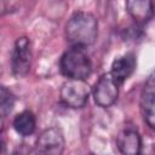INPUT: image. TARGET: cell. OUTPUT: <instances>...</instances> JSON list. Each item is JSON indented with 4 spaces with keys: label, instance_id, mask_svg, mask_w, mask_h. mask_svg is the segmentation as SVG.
<instances>
[{
    "label": "cell",
    "instance_id": "1",
    "mask_svg": "<svg viewBox=\"0 0 155 155\" xmlns=\"http://www.w3.org/2000/svg\"><path fill=\"white\" fill-rule=\"evenodd\" d=\"M98 35V21L90 12L74 13L65 25V38L71 47L85 48L92 45Z\"/></svg>",
    "mask_w": 155,
    "mask_h": 155
},
{
    "label": "cell",
    "instance_id": "2",
    "mask_svg": "<svg viewBox=\"0 0 155 155\" xmlns=\"http://www.w3.org/2000/svg\"><path fill=\"white\" fill-rule=\"evenodd\" d=\"M61 71L68 79L86 80L92 73V64L88 56L81 47H71L65 51L59 62Z\"/></svg>",
    "mask_w": 155,
    "mask_h": 155
},
{
    "label": "cell",
    "instance_id": "3",
    "mask_svg": "<svg viewBox=\"0 0 155 155\" xmlns=\"http://www.w3.org/2000/svg\"><path fill=\"white\" fill-rule=\"evenodd\" d=\"M91 88L85 80L68 79L61 88L62 102L70 108H82L90 97Z\"/></svg>",
    "mask_w": 155,
    "mask_h": 155
},
{
    "label": "cell",
    "instance_id": "4",
    "mask_svg": "<svg viewBox=\"0 0 155 155\" xmlns=\"http://www.w3.org/2000/svg\"><path fill=\"white\" fill-rule=\"evenodd\" d=\"M92 96L96 102L102 108L111 107L119 96V82L111 75V73L103 74L92 88Z\"/></svg>",
    "mask_w": 155,
    "mask_h": 155
},
{
    "label": "cell",
    "instance_id": "5",
    "mask_svg": "<svg viewBox=\"0 0 155 155\" xmlns=\"http://www.w3.org/2000/svg\"><path fill=\"white\" fill-rule=\"evenodd\" d=\"M31 65V48L28 38H18L11 57V70L16 78L25 76Z\"/></svg>",
    "mask_w": 155,
    "mask_h": 155
},
{
    "label": "cell",
    "instance_id": "6",
    "mask_svg": "<svg viewBox=\"0 0 155 155\" xmlns=\"http://www.w3.org/2000/svg\"><path fill=\"white\" fill-rule=\"evenodd\" d=\"M64 136L57 127H50L41 132L35 144V153L61 155L64 150Z\"/></svg>",
    "mask_w": 155,
    "mask_h": 155
},
{
    "label": "cell",
    "instance_id": "7",
    "mask_svg": "<svg viewBox=\"0 0 155 155\" xmlns=\"http://www.w3.org/2000/svg\"><path fill=\"white\" fill-rule=\"evenodd\" d=\"M126 8L132 19L139 24H147L154 16L153 0H126Z\"/></svg>",
    "mask_w": 155,
    "mask_h": 155
},
{
    "label": "cell",
    "instance_id": "8",
    "mask_svg": "<svg viewBox=\"0 0 155 155\" xmlns=\"http://www.w3.org/2000/svg\"><path fill=\"white\" fill-rule=\"evenodd\" d=\"M136 64H137L136 56L133 53H126L113 62L110 73L119 82V85H121L133 74L136 69Z\"/></svg>",
    "mask_w": 155,
    "mask_h": 155
},
{
    "label": "cell",
    "instance_id": "9",
    "mask_svg": "<svg viewBox=\"0 0 155 155\" xmlns=\"http://www.w3.org/2000/svg\"><path fill=\"white\" fill-rule=\"evenodd\" d=\"M117 148L122 154L126 155H137L140 153L142 139L139 133L136 130L127 128L120 132L116 140Z\"/></svg>",
    "mask_w": 155,
    "mask_h": 155
},
{
    "label": "cell",
    "instance_id": "10",
    "mask_svg": "<svg viewBox=\"0 0 155 155\" xmlns=\"http://www.w3.org/2000/svg\"><path fill=\"white\" fill-rule=\"evenodd\" d=\"M12 125H13L15 131L18 134H21L23 137L30 136L35 131V126H36L35 115L29 110H24L15 117Z\"/></svg>",
    "mask_w": 155,
    "mask_h": 155
},
{
    "label": "cell",
    "instance_id": "11",
    "mask_svg": "<svg viewBox=\"0 0 155 155\" xmlns=\"http://www.w3.org/2000/svg\"><path fill=\"white\" fill-rule=\"evenodd\" d=\"M140 113L145 124L155 130V93L143 91L140 97Z\"/></svg>",
    "mask_w": 155,
    "mask_h": 155
},
{
    "label": "cell",
    "instance_id": "12",
    "mask_svg": "<svg viewBox=\"0 0 155 155\" xmlns=\"http://www.w3.org/2000/svg\"><path fill=\"white\" fill-rule=\"evenodd\" d=\"M15 105V96L11 93L10 90H7L5 86H1L0 88V111L1 116H7Z\"/></svg>",
    "mask_w": 155,
    "mask_h": 155
},
{
    "label": "cell",
    "instance_id": "13",
    "mask_svg": "<svg viewBox=\"0 0 155 155\" xmlns=\"http://www.w3.org/2000/svg\"><path fill=\"white\" fill-rule=\"evenodd\" d=\"M144 91H149V92H154L155 93V69L151 71V74L149 75L147 82H145V88Z\"/></svg>",
    "mask_w": 155,
    "mask_h": 155
}]
</instances>
